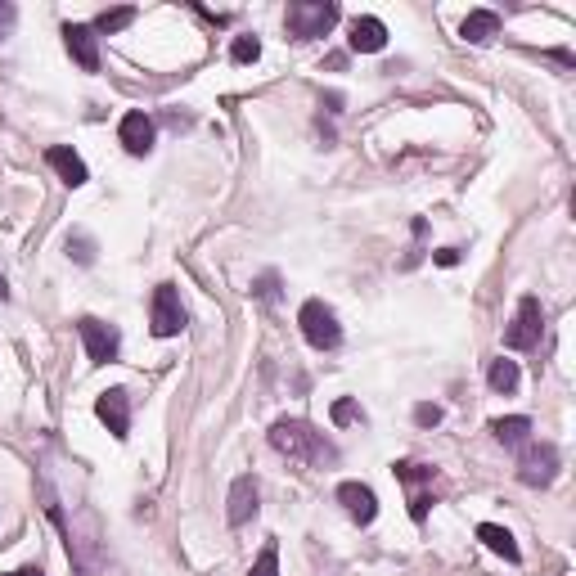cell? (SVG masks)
I'll use <instances>...</instances> for the list:
<instances>
[{"instance_id":"1","label":"cell","mask_w":576,"mask_h":576,"mask_svg":"<svg viewBox=\"0 0 576 576\" xmlns=\"http://www.w3.org/2000/svg\"><path fill=\"white\" fill-rule=\"evenodd\" d=\"M270 446L279 450V455L297 459V464H311V468H324L338 459V450L324 441V432H315L311 423L302 419H279L270 423Z\"/></svg>"},{"instance_id":"2","label":"cell","mask_w":576,"mask_h":576,"mask_svg":"<svg viewBox=\"0 0 576 576\" xmlns=\"http://www.w3.org/2000/svg\"><path fill=\"white\" fill-rule=\"evenodd\" d=\"M288 36L293 41H315V36H329L338 23V5L333 0H293L284 14Z\"/></svg>"},{"instance_id":"3","label":"cell","mask_w":576,"mask_h":576,"mask_svg":"<svg viewBox=\"0 0 576 576\" xmlns=\"http://www.w3.org/2000/svg\"><path fill=\"white\" fill-rule=\"evenodd\" d=\"M297 324H302V338L311 342L315 351H333L342 342V324L338 315H333L329 302H320V297H311V302H302V311H297Z\"/></svg>"},{"instance_id":"4","label":"cell","mask_w":576,"mask_h":576,"mask_svg":"<svg viewBox=\"0 0 576 576\" xmlns=\"http://www.w3.org/2000/svg\"><path fill=\"white\" fill-rule=\"evenodd\" d=\"M392 473H396V482L405 486V504H410V518H414V522H423V518H428V504H432L428 486L437 482V468L414 464V459H396Z\"/></svg>"},{"instance_id":"5","label":"cell","mask_w":576,"mask_h":576,"mask_svg":"<svg viewBox=\"0 0 576 576\" xmlns=\"http://www.w3.org/2000/svg\"><path fill=\"white\" fill-rule=\"evenodd\" d=\"M77 333H81V347H86L90 365H113V360L122 356V333H117V324L95 320V315H81Z\"/></svg>"},{"instance_id":"6","label":"cell","mask_w":576,"mask_h":576,"mask_svg":"<svg viewBox=\"0 0 576 576\" xmlns=\"http://www.w3.org/2000/svg\"><path fill=\"white\" fill-rule=\"evenodd\" d=\"M149 329L153 338H176L185 329V306H180L176 284H158L149 297Z\"/></svg>"},{"instance_id":"7","label":"cell","mask_w":576,"mask_h":576,"mask_svg":"<svg viewBox=\"0 0 576 576\" xmlns=\"http://www.w3.org/2000/svg\"><path fill=\"white\" fill-rule=\"evenodd\" d=\"M558 477V446L554 441H527L518 455V482L549 486Z\"/></svg>"},{"instance_id":"8","label":"cell","mask_w":576,"mask_h":576,"mask_svg":"<svg viewBox=\"0 0 576 576\" xmlns=\"http://www.w3.org/2000/svg\"><path fill=\"white\" fill-rule=\"evenodd\" d=\"M540 333H545V311H540V297H522L513 324L504 329V347L531 351V347H540Z\"/></svg>"},{"instance_id":"9","label":"cell","mask_w":576,"mask_h":576,"mask_svg":"<svg viewBox=\"0 0 576 576\" xmlns=\"http://www.w3.org/2000/svg\"><path fill=\"white\" fill-rule=\"evenodd\" d=\"M95 414L117 441L131 437V392H126V387H108V392H99Z\"/></svg>"},{"instance_id":"10","label":"cell","mask_w":576,"mask_h":576,"mask_svg":"<svg viewBox=\"0 0 576 576\" xmlns=\"http://www.w3.org/2000/svg\"><path fill=\"white\" fill-rule=\"evenodd\" d=\"M117 140H122V149L131 153V158H144V153L153 149V117L131 108V113L117 122Z\"/></svg>"},{"instance_id":"11","label":"cell","mask_w":576,"mask_h":576,"mask_svg":"<svg viewBox=\"0 0 576 576\" xmlns=\"http://www.w3.org/2000/svg\"><path fill=\"white\" fill-rule=\"evenodd\" d=\"M63 45H68V54L86 72H99V36H95V27H90V23H68V27H63Z\"/></svg>"},{"instance_id":"12","label":"cell","mask_w":576,"mask_h":576,"mask_svg":"<svg viewBox=\"0 0 576 576\" xmlns=\"http://www.w3.org/2000/svg\"><path fill=\"white\" fill-rule=\"evenodd\" d=\"M338 504L351 513V522H360V527H369V522L378 518V495L369 491L365 482H342L338 486Z\"/></svg>"},{"instance_id":"13","label":"cell","mask_w":576,"mask_h":576,"mask_svg":"<svg viewBox=\"0 0 576 576\" xmlns=\"http://www.w3.org/2000/svg\"><path fill=\"white\" fill-rule=\"evenodd\" d=\"M230 509H225V518H230V527H243V522H252L257 518V477L252 473H243V477H234V486H230Z\"/></svg>"},{"instance_id":"14","label":"cell","mask_w":576,"mask_h":576,"mask_svg":"<svg viewBox=\"0 0 576 576\" xmlns=\"http://www.w3.org/2000/svg\"><path fill=\"white\" fill-rule=\"evenodd\" d=\"M45 162H50L54 171H59V180L68 189H81L90 180V171H86V162L77 158V153L68 149V144H50V149H45Z\"/></svg>"},{"instance_id":"15","label":"cell","mask_w":576,"mask_h":576,"mask_svg":"<svg viewBox=\"0 0 576 576\" xmlns=\"http://www.w3.org/2000/svg\"><path fill=\"white\" fill-rule=\"evenodd\" d=\"M347 41H351V50H356V54H378V50H383V45H387V27L383 23H378V18H351V36H347Z\"/></svg>"},{"instance_id":"16","label":"cell","mask_w":576,"mask_h":576,"mask_svg":"<svg viewBox=\"0 0 576 576\" xmlns=\"http://www.w3.org/2000/svg\"><path fill=\"white\" fill-rule=\"evenodd\" d=\"M459 36L473 45H486L491 36H500V14H495V9H473V14L459 23Z\"/></svg>"},{"instance_id":"17","label":"cell","mask_w":576,"mask_h":576,"mask_svg":"<svg viewBox=\"0 0 576 576\" xmlns=\"http://www.w3.org/2000/svg\"><path fill=\"white\" fill-rule=\"evenodd\" d=\"M477 540H482L491 554H500L504 563H522V549H518V540H513V531L495 527V522H482V527H477Z\"/></svg>"},{"instance_id":"18","label":"cell","mask_w":576,"mask_h":576,"mask_svg":"<svg viewBox=\"0 0 576 576\" xmlns=\"http://www.w3.org/2000/svg\"><path fill=\"white\" fill-rule=\"evenodd\" d=\"M491 432H495V441H500V446L522 450L531 441V419H527V414H509V419H495Z\"/></svg>"},{"instance_id":"19","label":"cell","mask_w":576,"mask_h":576,"mask_svg":"<svg viewBox=\"0 0 576 576\" xmlns=\"http://www.w3.org/2000/svg\"><path fill=\"white\" fill-rule=\"evenodd\" d=\"M486 383H491V392H518V383H522V374H518V365H513V360H491V365H486Z\"/></svg>"},{"instance_id":"20","label":"cell","mask_w":576,"mask_h":576,"mask_svg":"<svg viewBox=\"0 0 576 576\" xmlns=\"http://www.w3.org/2000/svg\"><path fill=\"white\" fill-rule=\"evenodd\" d=\"M131 23H135V9L131 5H117V9H104V14H99L90 27H95V36H99V32H122V27H131Z\"/></svg>"},{"instance_id":"21","label":"cell","mask_w":576,"mask_h":576,"mask_svg":"<svg viewBox=\"0 0 576 576\" xmlns=\"http://www.w3.org/2000/svg\"><path fill=\"white\" fill-rule=\"evenodd\" d=\"M248 576H279V545H275V540L261 545V554H257V563H252Z\"/></svg>"},{"instance_id":"22","label":"cell","mask_w":576,"mask_h":576,"mask_svg":"<svg viewBox=\"0 0 576 576\" xmlns=\"http://www.w3.org/2000/svg\"><path fill=\"white\" fill-rule=\"evenodd\" d=\"M230 59L234 63H257L261 59V41H257V36H234V41H230Z\"/></svg>"},{"instance_id":"23","label":"cell","mask_w":576,"mask_h":576,"mask_svg":"<svg viewBox=\"0 0 576 576\" xmlns=\"http://www.w3.org/2000/svg\"><path fill=\"white\" fill-rule=\"evenodd\" d=\"M333 423H338V428H347V423H365V410L342 396V401H333Z\"/></svg>"},{"instance_id":"24","label":"cell","mask_w":576,"mask_h":576,"mask_svg":"<svg viewBox=\"0 0 576 576\" xmlns=\"http://www.w3.org/2000/svg\"><path fill=\"white\" fill-rule=\"evenodd\" d=\"M252 297H261V302H279V275L275 270H266V275L252 284Z\"/></svg>"},{"instance_id":"25","label":"cell","mask_w":576,"mask_h":576,"mask_svg":"<svg viewBox=\"0 0 576 576\" xmlns=\"http://www.w3.org/2000/svg\"><path fill=\"white\" fill-rule=\"evenodd\" d=\"M68 257H77L81 266H90V261H95V243H90L86 234H72V239H68Z\"/></svg>"},{"instance_id":"26","label":"cell","mask_w":576,"mask_h":576,"mask_svg":"<svg viewBox=\"0 0 576 576\" xmlns=\"http://www.w3.org/2000/svg\"><path fill=\"white\" fill-rule=\"evenodd\" d=\"M414 423H419V428H437V423H441V405H414Z\"/></svg>"},{"instance_id":"27","label":"cell","mask_w":576,"mask_h":576,"mask_svg":"<svg viewBox=\"0 0 576 576\" xmlns=\"http://www.w3.org/2000/svg\"><path fill=\"white\" fill-rule=\"evenodd\" d=\"M14 23H18V9L14 5H0V41L14 32Z\"/></svg>"},{"instance_id":"28","label":"cell","mask_w":576,"mask_h":576,"mask_svg":"<svg viewBox=\"0 0 576 576\" xmlns=\"http://www.w3.org/2000/svg\"><path fill=\"white\" fill-rule=\"evenodd\" d=\"M432 261H437V266H459V248H441V252H432Z\"/></svg>"},{"instance_id":"29","label":"cell","mask_w":576,"mask_h":576,"mask_svg":"<svg viewBox=\"0 0 576 576\" xmlns=\"http://www.w3.org/2000/svg\"><path fill=\"white\" fill-rule=\"evenodd\" d=\"M9 576H45V572H41V567L32 563V567H18V572H9Z\"/></svg>"},{"instance_id":"30","label":"cell","mask_w":576,"mask_h":576,"mask_svg":"<svg viewBox=\"0 0 576 576\" xmlns=\"http://www.w3.org/2000/svg\"><path fill=\"white\" fill-rule=\"evenodd\" d=\"M5 297H9V284H5V279H0V302H5Z\"/></svg>"}]
</instances>
